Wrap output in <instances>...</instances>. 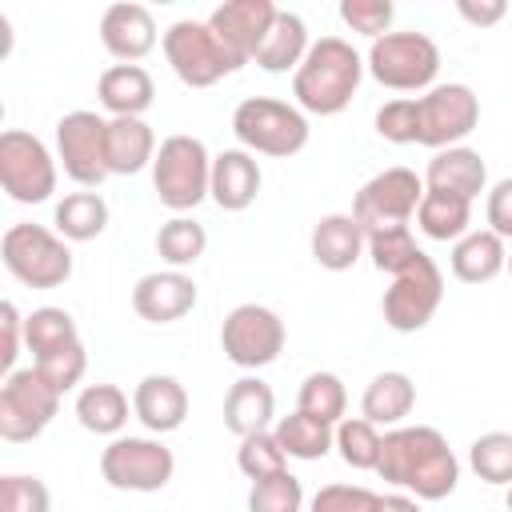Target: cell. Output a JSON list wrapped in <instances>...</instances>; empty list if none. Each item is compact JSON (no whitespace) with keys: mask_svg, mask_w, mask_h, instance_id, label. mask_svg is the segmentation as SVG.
<instances>
[{"mask_svg":"<svg viewBox=\"0 0 512 512\" xmlns=\"http://www.w3.org/2000/svg\"><path fill=\"white\" fill-rule=\"evenodd\" d=\"M504 508L512 512V484H508V496H504Z\"/></svg>","mask_w":512,"mask_h":512,"instance_id":"f907efd6","label":"cell"},{"mask_svg":"<svg viewBox=\"0 0 512 512\" xmlns=\"http://www.w3.org/2000/svg\"><path fill=\"white\" fill-rule=\"evenodd\" d=\"M0 328H4V348H0V368H4V376H12L16 368V356H20V336H24V316H20V308L12 304V300H4L0 304Z\"/></svg>","mask_w":512,"mask_h":512,"instance_id":"7dc6e473","label":"cell"},{"mask_svg":"<svg viewBox=\"0 0 512 512\" xmlns=\"http://www.w3.org/2000/svg\"><path fill=\"white\" fill-rule=\"evenodd\" d=\"M420 200H424V176H416L412 168H384L356 192L352 216L364 228V236L388 232V228H408Z\"/></svg>","mask_w":512,"mask_h":512,"instance_id":"ba28073f","label":"cell"},{"mask_svg":"<svg viewBox=\"0 0 512 512\" xmlns=\"http://www.w3.org/2000/svg\"><path fill=\"white\" fill-rule=\"evenodd\" d=\"M416 404V384L408 372H380L368 380L364 396H360V416L372 420L376 428H400V420L412 412Z\"/></svg>","mask_w":512,"mask_h":512,"instance_id":"4316f807","label":"cell"},{"mask_svg":"<svg viewBox=\"0 0 512 512\" xmlns=\"http://www.w3.org/2000/svg\"><path fill=\"white\" fill-rule=\"evenodd\" d=\"M484 180H488V168H484V156L476 148H440L432 152L428 168H424V188H436V192H452L460 200H476L484 192Z\"/></svg>","mask_w":512,"mask_h":512,"instance_id":"7402d4cb","label":"cell"},{"mask_svg":"<svg viewBox=\"0 0 512 512\" xmlns=\"http://www.w3.org/2000/svg\"><path fill=\"white\" fill-rule=\"evenodd\" d=\"M204 248H208V232H204V224H196V220H188V216H172V220H164L160 232H156V252H160V260H164L168 268H188V264H196V260L204 256Z\"/></svg>","mask_w":512,"mask_h":512,"instance_id":"836d02e7","label":"cell"},{"mask_svg":"<svg viewBox=\"0 0 512 512\" xmlns=\"http://www.w3.org/2000/svg\"><path fill=\"white\" fill-rule=\"evenodd\" d=\"M440 300H444V276H440L436 260L424 252L412 268L392 276V288L384 292L380 312H384V324L392 332H420L436 316Z\"/></svg>","mask_w":512,"mask_h":512,"instance_id":"4fadbf2b","label":"cell"},{"mask_svg":"<svg viewBox=\"0 0 512 512\" xmlns=\"http://www.w3.org/2000/svg\"><path fill=\"white\" fill-rule=\"evenodd\" d=\"M132 308L148 324H172V320H180L196 308V280L184 276L180 268L148 272L132 288Z\"/></svg>","mask_w":512,"mask_h":512,"instance_id":"e0dca14e","label":"cell"},{"mask_svg":"<svg viewBox=\"0 0 512 512\" xmlns=\"http://www.w3.org/2000/svg\"><path fill=\"white\" fill-rule=\"evenodd\" d=\"M60 412V392L36 372V368H16L0 384V436L8 444H28L36 440L52 416Z\"/></svg>","mask_w":512,"mask_h":512,"instance_id":"30bf717a","label":"cell"},{"mask_svg":"<svg viewBox=\"0 0 512 512\" xmlns=\"http://www.w3.org/2000/svg\"><path fill=\"white\" fill-rule=\"evenodd\" d=\"M100 44L120 64H136L156 48V20L144 4H112L100 16Z\"/></svg>","mask_w":512,"mask_h":512,"instance_id":"ac0fdd59","label":"cell"},{"mask_svg":"<svg viewBox=\"0 0 512 512\" xmlns=\"http://www.w3.org/2000/svg\"><path fill=\"white\" fill-rule=\"evenodd\" d=\"M24 344H28L32 360H40V356L60 352L68 344H80V332L64 308L44 304V308H32V316H24Z\"/></svg>","mask_w":512,"mask_h":512,"instance_id":"d6a6232c","label":"cell"},{"mask_svg":"<svg viewBox=\"0 0 512 512\" xmlns=\"http://www.w3.org/2000/svg\"><path fill=\"white\" fill-rule=\"evenodd\" d=\"M0 188L16 204H44L56 192V160L40 136L24 128L0 132Z\"/></svg>","mask_w":512,"mask_h":512,"instance_id":"9c48e42d","label":"cell"},{"mask_svg":"<svg viewBox=\"0 0 512 512\" xmlns=\"http://www.w3.org/2000/svg\"><path fill=\"white\" fill-rule=\"evenodd\" d=\"M376 472H380V480L412 492L416 500H444L456 492L460 460L436 428L400 424V428L384 432Z\"/></svg>","mask_w":512,"mask_h":512,"instance_id":"6da1fadb","label":"cell"},{"mask_svg":"<svg viewBox=\"0 0 512 512\" xmlns=\"http://www.w3.org/2000/svg\"><path fill=\"white\" fill-rule=\"evenodd\" d=\"M276 416V392L260 380V376H240L228 396H224V428L232 436H256V432H268Z\"/></svg>","mask_w":512,"mask_h":512,"instance_id":"603a6c76","label":"cell"},{"mask_svg":"<svg viewBox=\"0 0 512 512\" xmlns=\"http://www.w3.org/2000/svg\"><path fill=\"white\" fill-rule=\"evenodd\" d=\"M308 28H304V20L296 16V12H288V8H280L276 12V20H272V28H268V36H264V44L256 48V56H252V64H260L264 72H296L300 64H304V56H308Z\"/></svg>","mask_w":512,"mask_h":512,"instance_id":"83f0119b","label":"cell"},{"mask_svg":"<svg viewBox=\"0 0 512 512\" xmlns=\"http://www.w3.org/2000/svg\"><path fill=\"white\" fill-rule=\"evenodd\" d=\"M456 12L472 24V28H492L508 16V4L504 0H456Z\"/></svg>","mask_w":512,"mask_h":512,"instance_id":"c3c4849f","label":"cell"},{"mask_svg":"<svg viewBox=\"0 0 512 512\" xmlns=\"http://www.w3.org/2000/svg\"><path fill=\"white\" fill-rule=\"evenodd\" d=\"M260 164L252 152L244 148H224L220 156H212V184H208V196L216 200V208L224 212H244L256 192H260Z\"/></svg>","mask_w":512,"mask_h":512,"instance_id":"ffe728a7","label":"cell"},{"mask_svg":"<svg viewBox=\"0 0 512 512\" xmlns=\"http://www.w3.org/2000/svg\"><path fill=\"white\" fill-rule=\"evenodd\" d=\"M176 472L172 448L148 436H116L100 452V476L116 492H160Z\"/></svg>","mask_w":512,"mask_h":512,"instance_id":"8fae6325","label":"cell"},{"mask_svg":"<svg viewBox=\"0 0 512 512\" xmlns=\"http://www.w3.org/2000/svg\"><path fill=\"white\" fill-rule=\"evenodd\" d=\"M232 132L244 144V152L288 160L308 144V116L296 104H284L272 96H248L232 112Z\"/></svg>","mask_w":512,"mask_h":512,"instance_id":"277c9868","label":"cell"},{"mask_svg":"<svg viewBox=\"0 0 512 512\" xmlns=\"http://www.w3.org/2000/svg\"><path fill=\"white\" fill-rule=\"evenodd\" d=\"M472 204L452 196V192H436V188H424V200L416 208V228L428 236V240H460L468 236L472 228Z\"/></svg>","mask_w":512,"mask_h":512,"instance_id":"f1b7e54d","label":"cell"},{"mask_svg":"<svg viewBox=\"0 0 512 512\" xmlns=\"http://www.w3.org/2000/svg\"><path fill=\"white\" fill-rule=\"evenodd\" d=\"M448 264H452V276L456 280H464V284H488V280H496L504 272L508 248H504V240L496 232L476 228V232H468V236H460L452 244Z\"/></svg>","mask_w":512,"mask_h":512,"instance_id":"d4e9b609","label":"cell"},{"mask_svg":"<svg viewBox=\"0 0 512 512\" xmlns=\"http://www.w3.org/2000/svg\"><path fill=\"white\" fill-rule=\"evenodd\" d=\"M368 256H372V268L376 272L400 276L404 268H412L424 256V248H416V240H412L408 228H388V232H372L368 236Z\"/></svg>","mask_w":512,"mask_h":512,"instance_id":"74e56055","label":"cell"},{"mask_svg":"<svg viewBox=\"0 0 512 512\" xmlns=\"http://www.w3.org/2000/svg\"><path fill=\"white\" fill-rule=\"evenodd\" d=\"M376 500L380 496L372 488H360V484H324L312 496L308 512H376Z\"/></svg>","mask_w":512,"mask_h":512,"instance_id":"f6af8a7d","label":"cell"},{"mask_svg":"<svg viewBox=\"0 0 512 512\" xmlns=\"http://www.w3.org/2000/svg\"><path fill=\"white\" fill-rule=\"evenodd\" d=\"M300 508H304V488L292 472L256 480L248 492V512H300Z\"/></svg>","mask_w":512,"mask_h":512,"instance_id":"ab89813d","label":"cell"},{"mask_svg":"<svg viewBox=\"0 0 512 512\" xmlns=\"http://www.w3.org/2000/svg\"><path fill=\"white\" fill-rule=\"evenodd\" d=\"M96 96L112 116H144L156 100V84L140 64H112L100 72Z\"/></svg>","mask_w":512,"mask_h":512,"instance_id":"cb8c5ba5","label":"cell"},{"mask_svg":"<svg viewBox=\"0 0 512 512\" xmlns=\"http://www.w3.org/2000/svg\"><path fill=\"white\" fill-rule=\"evenodd\" d=\"M0 260L24 288H60L72 276L68 240L44 224H12L0 240Z\"/></svg>","mask_w":512,"mask_h":512,"instance_id":"3957f363","label":"cell"},{"mask_svg":"<svg viewBox=\"0 0 512 512\" xmlns=\"http://www.w3.org/2000/svg\"><path fill=\"white\" fill-rule=\"evenodd\" d=\"M56 160L80 188H100L108 172V120L76 108L56 120Z\"/></svg>","mask_w":512,"mask_h":512,"instance_id":"7c38bea8","label":"cell"},{"mask_svg":"<svg viewBox=\"0 0 512 512\" xmlns=\"http://www.w3.org/2000/svg\"><path fill=\"white\" fill-rule=\"evenodd\" d=\"M236 468L256 484V480H268L276 472H288V456H284V448H280V440L272 432H256V436H244L240 440Z\"/></svg>","mask_w":512,"mask_h":512,"instance_id":"f35d334b","label":"cell"},{"mask_svg":"<svg viewBox=\"0 0 512 512\" xmlns=\"http://www.w3.org/2000/svg\"><path fill=\"white\" fill-rule=\"evenodd\" d=\"M420 116V144L424 148H456L464 136L480 124V100L468 84H432L424 96H416Z\"/></svg>","mask_w":512,"mask_h":512,"instance_id":"5bb4252c","label":"cell"},{"mask_svg":"<svg viewBox=\"0 0 512 512\" xmlns=\"http://www.w3.org/2000/svg\"><path fill=\"white\" fill-rule=\"evenodd\" d=\"M76 420L96 436H120L128 424V396L116 384H88L76 396Z\"/></svg>","mask_w":512,"mask_h":512,"instance_id":"1f68e13d","label":"cell"},{"mask_svg":"<svg viewBox=\"0 0 512 512\" xmlns=\"http://www.w3.org/2000/svg\"><path fill=\"white\" fill-rule=\"evenodd\" d=\"M220 348L236 368H264L284 352V320L264 304H236L220 324Z\"/></svg>","mask_w":512,"mask_h":512,"instance_id":"9a60e30c","label":"cell"},{"mask_svg":"<svg viewBox=\"0 0 512 512\" xmlns=\"http://www.w3.org/2000/svg\"><path fill=\"white\" fill-rule=\"evenodd\" d=\"M208 184H212V156L204 140L184 136V132L160 140L156 160H152V188L164 208L172 212L196 208L208 196Z\"/></svg>","mask_w":512,"mask_h":512,"instance_id":"5b68a950","label":"cell"},{"mask_svg":"<svg viewBox=\"0 0 512 512\" xmlns=\"http://www.w3.org/2000/svg\"><path fill=\"white\" fill-rule=\"evenodd\" d=\"M392 16H396L392 0H340V20H344L352 32L368 36V40L388 36Z\"/></svg>","mask_w":512,"mask_h":512,"instance_id":"ee69618b","label":"cell"},{"mask_svg":"<svg viewBox=\"0 0 512 512\" xmlns=\"http://www.w3.org/2000/svg\"><path fill=\"white\" fill-rule=\"evenodd\" d=\"M0 512H52L48 484L40 476H0Z\"/></svg>","mask_w":512,"mask_h":512,"instance_id":"b9f144b4","label":"cell"},{"mask_svg":"<svg viewBox=\"0 0 512 512\" xmlns=\"http://www.w3.org/2000/svg\"><path fill=\"white\" fill-rule=\"evenodd\" d=\"M272 436L280 440L284 456H292V460H320V456H328L336 448V428L316 420V416H308V412H300V408L292 416H280Z\"/></svg>","mask_w":512,"mask_h":512,"instance_id":"4dcf8cb0","label":"cell"},{"mask_svg":"<svg viewBox=\"0 0 512 512\" xmlns=\"http://www.w3.org/2000/svg\"><path fill=\"white\" fill-rule=\"evenodd\" d=\"M484 216H488V232H496L500 240H512V176L500 180V184L488 192Z\"/></svg>","mask_w":512,"mask_h":512,"instance_id":"bcb514c9","label":"cell"},{"mask_svg":"<svg viewBox=\"0 0 512 512\" xmlns=\"http://www.w3.org/2000/svg\"><path fill=\"white\" fill-rule=\"evenodd\" d=\"M504 268H508V272H512V252H508V264H504Z\"/></svg>","mask_w":512,"mask_h":512,"instance_id":"816d5d0a","label":"cell"},{"mask_svg":"<svg viewBox=\"0 0 512 512\" xmlns=\"http://www.w3.org/2000/svg\"><path fill=\"white\" fill-rule=\"evenodd\" d=\"M156 160V136L144 116H112L108 120V172L136 176Z\"/></svg>","mask_w":512,"mask_h":512,"instance_id":"484cf974","label":"cell"},{"mask_svg":"<svg viewBox=\"0 0 512 512\" xmlns=\"http://www.w3.org/2000/svg\"><path fill=\"white\" fill-rule=\"evenodd\" d=\"M468 464L484 484H512V432H484L468 448Z\"/></svg>","mask_w":512,"mask_h":512,"instance_id":"8d00e7d4","label":"cell"},{"mask_svg":"<svg viewBox=\"0 0 512 512\" xmlns=\"http://www.w3.org/2000/svg\"><path fill=\"white\" fill-rule=\"evenodd\" d=\"M32 368L64 396V392H72V388L84 380V372H88V352H84V344H68V348H60V352H48V356L32 360Z\"/></svg>","mask_w":512,"mask_h":512,"instance_id":"60d3db41","label":"cell"},{"mask_svg":"<svg viewBox=\"0 0 512 512\" xmlns=\"http://www.w3.org/2000/svg\"><path fill=\"white\" fill-rule=\"evenodd\" d=\"M376 132L388 144H420V116H416V96L388 100L376 112Z\"/></svg>","mask_w":512,"mask_h":512,"instance_id":"7bdbcfd3","label":"cell"},{"mask_svg":"<svg viewBox=\"0 0 512 512\" xmlns=\"http://www.w3.org/2000/svg\"><path fill=\"white\" fill-rule=\"evenodd\" d=\"M276 12H280V8H276L272 0H228V4L212 8L208 28L220 36V44H224V48L232 52V60L244 68V64H252L256 48L264 44V36H268Z\"/></svg>","mask_w":512,"mask_h":512,"instance_id":"2e32d148","label":"cell"},{"mask_svg":"<svg viewBox=\"0 0 512 512\" xmlns=\"http://www.w3.org/2000/svg\"><path fill=\"white\" fill-rule=\"evenodd\" d=\"M52 224H56V232H60L64 240H76V244L96 240V236L108 228V204H104V196L92 192V188L68 192V196L56 204Z\"/></svg>","mask_w":512,"mask_h":512,"instance_id":"f546056e","label":"cell"},{"mask_svg":"<svg viewBox=\"0 0 512 512\" xmlns=\"http://www.w3.org/2000/svg\"><path fill=\"white\" fill-rule=\"evenodd\" d=\"M364 68L372 72V80L380 88L392 92H420L432 88L436 72H440V48L432 36L424 32H388L380 40H372Z\"/></svg>","mask_w":512,"mask_h":512,"instance_id":"8992f818","label":"cell"},{"mask_svg":"<svg viewBox=\"0 0 512 512\" xmlns=\"http://www.w3.org/2000/svg\"><path fill=\"white\" fill-rule=\"evenodd\" d=\"M380 444H384V436L376 432V424L372 420H364V416H344L340 424H336V452H340V460L348 464V468H360V472H376V464H380Z\"/></svg>","mask_w":512,"mask_h":512,"instance_id":"d590c367","label":"cell"},{"mask_svg":"<svg viewBox=\"0 0 512 512\" xmlns=\"http://www.w3.org/2000/svg\"><path fill=\"white\" fill-rule=\"evenodd\" d=\"M296 408L336 428V424L344 420V408H348V392H344V380H340L336 372H308V376H304V384H300Z\"/></svg>","mask_w":512,"mask_h":512,"instance_id":"e575fe53","label":"cell"},{"mask_svg":"<svg viewBox=\"0 0 512 512\" xmlns=\"http://www.w3.org/2000/svg\"><path fill=\"white\" fill-rule=\"evenodd\" d=\"M360 80H364L360 52L340 36H320L308 48L304 64L292 72V96H296L300 112L336 116V112H344L352 104Z\"/></svg>","mask_w":512,"mask_h":512,"instance_id":"7a4b0ae2","label":"cell"},{"mask_svg":"<svg viewBox=\"0 0 512 512\" xmlns=\"http://www.w3.org/2000/svg\"><path fill=\"white\" fill-rule=\"evenodd\" d=\"M376 512H420V504L412 496H380Z\"/></svg>","mask_w":512,"mask_h":512,"instance_id":"681fc988","label":"cell"},{"mask_svg":"<svg viewBox=\"0 0 512 512\" xmlns=\"http://www.w3.org/2000/svg\"><path fill=\"white\" fill-rule=\"evenodd\" d=\"M312 260L328 272H348L364 252H368V236L356 224L352 212H328L316 220L312 228Z\"/></svg>","mask_w":512,"mask_h":512,"instance_id":"44dd1931","label":"cell"},{"mask_svg":"<svg viewBox=\"0 0 512 512\" xmlns=\"http://www.w3.org/2000/svg\"><path fill=\"white\" fill-rule=\"evenodd\" d=\"M132 412H136V420H140L148 432H156V436L176 432V428L184 424V416H188V392H184V384H180L176 376L152 372V376H144V380L136 384V392H132Z\"/></svg>","mask_w":512,"mask_h":512,"instance_id":"d6986e66","label":"cell"},{"mask_svg":"<svg viewBox=\"0 0 512 512\" xmlns=\"http://www.w3.org/2000/svg\"><path fill=\"white\" fill-rule=\"evenodd\" d=\"M164 56L188 88H212L216 80L240 68L232 52L220 44V36L208 28V20H176L164 32Z\"/></svg>","mask_w":512,"mask_h":512,"instance_id":"52a82bcc","label":"cell"}]
</instances>
